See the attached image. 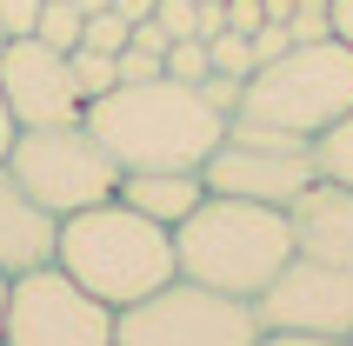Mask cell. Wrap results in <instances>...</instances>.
Instances as JSON below:
<instances>
[{
	"mask_svg": "<svg viewBox=\"0 0 353 346\" xmlns=\"http://www.w3.org/2000/svg\"><path fill=\"white\" fill-rule=\"evenodd\" d=\"M87 134L114 154L120 173H154V167H207V154L227 134V114L174 74L154 80H120L114 94L87 100Z\"/></svg>",
	"mask_w": 353,
	"mask_h": 346,
	"instance_id": "cell-1",
	"label": "cell"
},
{
	"mask_svg": "<svg viewBox=\"0 0 353 346\" xmlns=\"http://www.w3.org/2000/svg\"><path fill=\"white\" fill-rule=\"evenodd\" d=\"M294 220L287 207L267 200H234V193H207L187 220L174 227V267L200 287L260 300L287 260H294Z\"/></svg>",
	"mask_w": 353,
	"mask_h": 346,
	"instance_id": "cell-2",
	"label": "cell"
},
{
	"mask_svg": "<svg viewBox=\"0 0 353 346\" xmlns=\"http://www.w3.org/2000/svg\"><path fill=\"white\" fill-rule=\"evenodd\" d=\"M54 260L74 273L94 300H107L114 313L134 307V300H147L154 287H167V280L180 273L174 267V227H160V220L134 213L120 193L60 220Z\"/></svg>",
	"mask_w": 353,
	"mask_h": 346,
	"instance_id": "cell-3",
	"label": "cell"
},
{
	"mask_svg": "<svg viewBox=\"0 0 353 346\" xmlns=\"http://www.w3.org/2000/svg\"><path fill=\"white\" fill-rule=\"evenodd\" d=\"M340 114H353V47H340L334 34L294 40L280 60L254 67L234 107V120H254V127H274L294 140L327 134Z\"/></svg>",
	"mask_w": 353,
	"mask_h": 346,
	"instance_id": "cell-4",
	"label": "cell"
},
{
	"mask_svg": "<svg viewBox=\"0 0 353 346\" xmlns=\"http://www.w3.org/2000/svg\"><path fill=\"white\" fill-rule=\"evenodd\" d=\"M254 340H260L254 300L200 287L187 273H174L167 287L114 313V346H254Z\"/></svg>",
	"mask_w": 353,
	"mask_h": 346,
	"instance_id": "cell-5",
	"label": "cell"
},
{
	"mask_svg": "<svg viewBox=\"0 0 353 346\" xmlns=\"http://www.w3.org/2000/svg\"><path fill=\"white\" fill-rule=\"evenodd\" d=\"M7 173H14L54 220L94 207V200H114V187H120L114 154L87 134V120H67V127H20L14 154H7Z\"/></svg>",
	"mask_w": 353,
	"mask_h": 346,
	"instance_id": "cell-6",
	"label": "cell"
},
{
	"mask_svg": "<svg viewBox=\"0 0 353 346\" xmlns=\"http://www.w3.org/2000/svg\"><path fill=\"white\" fill-rule=\"evenodd\" d=\"M207 193H234V200H267V207H294L300 193L314 187V140L274 134L254 120H227L220 147L200 167Z\"/></svg>",
	"mask_w": 353,
	"mask_h": 346,
	"instance_id": "cell-7",
	"label": "cell"
},
{
	"mask_svg": "<svg viewBox=\"0 0 353 346\" xmlns=\"http://www.w3.org/2000/svg\"><path fill=\"white\" fill-rule=\"evenodd\" d=\"M0 340L7 346H114V307L94 300L60 260H47V267L14 273Z\"/></svg>",
	"mask_w": 353,
	"mask_h": 346,
	"instance_id": "cell-8",
	"label": "cell"
},
{
	"mask_svg": "<svg viewBox=\"0 0 353 346\" xmlns=\"http://www.w3.org/2000/svg\"><path fill=\"white\" fill-rule=\"evenodd\" d=\"M254 313H260V327L347 340L353 333V267H327V260L294 253V260L267 280V293L254 300Z\"/></svg>",
	"mask_w": 353,
	"mask_h": 346,
	"instance_id": "cell-9",
	"label": "cell"
},
{
	"mask_svg": "<svg viewBox=\"0 0 353 346\" xmlns=\"http://www.w3.org/2000/svg\"><path fill=\"white\" fill-rule=\"evenodd\" d=\"M0 94H7V107H14L20 127H67V120L87 114L67 54L47 47L40 34H20V40L0 47Z\"/></svg>",
	"mask_w": 353,
	"mask_h": 346,
	"instance_id": "cell-10",
	"label": "cell"
},
{
	"mask_svg": "<svg viewBox=\"0 0 353 346\" xmlns=\"http://www.w3.org/2000/svg\"><path fill=\"white\" fill-rule=\"evenodd\" d=\"M287 220H294V247L307 253V260L353 267V187H340V180H314V187L287 207Z\"/></svg>",
	"mask_w": 353,
	"mask_h": 346,
	"instance_id": "cell-11",
	"label": "cell"
},
{
	"mask_svg": "<svg viewBox=\"0 0 353 346\" xmlns=\"http://www.w3.org/2000/svg\"><path fill=\"white\" fill-rule=\"evenodd\" d=\"M54 247H60V220L40 207V200L20 187L7 167H0V273L47 267Z\"/></svg>",
	"mask_w": 353,
	"mask_h": 346,
	"instance_id": "cell-12",
	"label": "cell"
},
{
	"mask_svg": "<svg viewBox=\"0 0 353 346\" xmlns=\"http://www.w3.org/2000/svg\"><path fill=\"white\" fill-rule=\"evenodd\" d=\"M114 193L134 213L160 220V227H180V220L207 200V180H200V167H154V173H120Z\"/></svg>",
	"mask_w": 353,
	"mask_h": 346,
	"instance_id": "cell-13",
	"label": "cell"
},
{
	"mask_svg": "<svg viewBox=\"0 0 353 346\" xmlns=\"http://www.w3.org/2000/svg\"><path fill=\"white\" fill-rule=\"evenodd\" d=\"M314 173L353 187V114H340L327 134H314Z\"/></svg>",
	"mask_w": 353,
	"mask_h": 346,
	"instance_id": "cell-14",
	"label": "cell"
},
{
	"mask_svg": "<svg viewBox=\"0 0 353 346\" xmlns=\"http://www.w3.org/2000/svg\"><path fill=\"white\" fill-rule=\"evenodd\" d=\"M47 47H60V54H74L80 34H87V7L80 0H40V27H34Z\"/></svg>",
	"mask_w": 353,
	"mask_h": 346,
	"instance_id": "cell-15",
	"label": "cell"
},
{
	"mask_svg": "<svg viewBox=\"0 0 353 346\" xmlns=\"http://www.w3.org/2000/svg\"><path fill=\"white\" fill-rule=\"evenodd\" d=\"M67 67H74V87H80V100H100V94H114V87H120V67H114V54H100V47H87V40H80L74 54H67Z\"/></svg>",
	"mask_w": 353,
	"mask_h": 346,
	"instance_id": "cell-16",
	"label": "cell"
},
{
	"mask_svg": "<svg viewBox=\"0 0 353 346\" xmlns=\"http://www.w3.org/2000/svg\"><path fill=\"white\" fill-rule=\"evenodd\" d=\"M207 54H214V74H234V80L254 74V34H234V27H220V34L207 40Z\"/></svg>",
	"mask_w": 353,
	"mask_h": 346,
	"instance_id": "cell-17",
	"label": "cell"
},
{
	"mask_svg": "<svg viewBox=\"0 0 353 346\" xmlns=\"http://www.w3.org/2000/svg\"><path fill=\"white\" fill-rule=\"evenodd\" d=\"M87 47H100V54H120L127 40H134V20L120 14V7H100V14H87Z\"/></svg>",
	"mask_w": 353,
	"mask_h": 346,
	"instance_id": "cell-18",
	"label": "cell"
},
{
	"mask_svg": "<svg viewBox=\"0 0 353 346\" xmlns=\"http://www.w3.org/2000/svg\"><path fill=\"white\" fill-rule=\"evenodd\" d=\"M167 74L187 80V87H200V80L214 74V54H207V40H174V47H167Z\"/></svg>",
	"mask_w": 353,
	"mask_h": 346,
	"instance_id": "cell-19",
	"label": "cell"
},
{
	"mask_svg": "<svg viewBox=\"0 0 353 346\" xmlns=\"http://www.w3.org/2000/svg\"><path fill=\"white\" fill-rule=\"evenodd\" d=\"M154 20L167 40H207L200 34V0H154Z\"/></svg>",
	"mask_w": 353,
	"mask_h": 346,
	"instance_id": "cell-20",
	"label": "cell"
},
{
	"mask_svg": "<svg viewBox=\"0 0 353 346\" xmlns=\"http://www.w3.org/2000/svg\"><path fill=\"white\" fill-rule=\"evenodd\" d=\"M287 47H294V27H287V20H260V27H254V67L280 60Z\"/></svg>",
	"mask_w": 353,
	"mask_h": 346,
	"instance_id": "cell-21",
	"label": "cell"
},
{
	"mask_svg": "<svg viewBox=\"0 0 353 346\" xmlns=\"http://www.w3.org/2000/svg\"><path fill=\"white\" fill-rule=\"evenodd\" d=\"M40 27V0H0V34L20 40V34H34Z\"/></svg>",
	"mask_w": 353,
	"mask_h": 346,
	"instance_id": "cell-22",
	"label": "cell"
},
{
	"mask_svg": "<svg viewBox=\"0 0 353 346\" xmlns=\"http://www.w3.org/2000/svg\"><path fill=\"white\" fill-rule=\"evenodd\" d=\"M254 346H347V340H327V333H287V327H260Z\"/></svg>",
	"mask_w": 353,
	"mask_h": 346,
	"instance_id": "cell-23",
	"label": "cell"
},
{
	"mask_svg": "<svg viewBox=\"0 0 353 346\" xmlns=\"http://www.w3.org/2000/svg\"><path fill=\"white\" fill-rule=\"evenodd\" d=\"M260 20H267V7H260V0H227V27H234V34H254Z\"/></svg>",
	"mask_w": 353,
	"mask_h": 346,
	"instance_id": "cell-24",
	"label": "cell"
},
{
	"mask_svg": "<svg viewBox=\"0 0 353 346\" xmlns=\"http://www.w3.org/2000/svg\"><path fill=\"white\" fill-rule=\"evenodd\" d=\"M327 34L340 47H353V0H327Z\"/></svg>",
	"mask_w": 353,
	"mask_h": 346,
	"instance_id": "cell-25",
	"label": "cell"
},
{
	"mask_svg": "<svg viewBox=\"0 0 353 346\" xmlns=\"http://www.w3.org/2000/svg\"><path fill=\"white\" fill-rule=\"evenodd\" d=\"M14 134H20V120H14V107H7V94H0V167L14 154Z\"/></svg>",
	"mask_w": 353,
	"mask_h": 346,
	"instance_id": "cell-26",
	"label": "cell"
},
{
	"mask_svg": "<svg viewBox=\"0 0 353 346\" xmlns=\"http://www.w3.org/2000/svg\"><path fill=\"white\" fill-rule=\"evenodd\" d=\"M114 7H120L127 20H147V14H154V0H114Z\"/></svg>",
	"mask_w": 353,
	"mask_h": 346,
	"instance_id": "cell-27",
	"label": "cell"
},
{
	"mask_svg": "<svg viewBox=\"0 0 353 346\" xmlns=\"http://www.w3.org/2000/svg\"><path fill=\"white\" fill-rule=\"evenodd\" d=\"M7 293H14V273H0V333H7Z\"/></svg>",
	"mask_w": 353,
	"mask_h": 346,
	"instance_id": "cell-28",
	"label": "cell"
},
{
	"mask_svg": "<svg viewBox=\"0 0 353 346\" xmlns=\"http://www.w3.org/2000/svg\"><path fill=\"white\" fill-rule=\"evenodd\" d=\"M80 7H87V14H100V7H114V0H80Z\"/></svg>",
	"mask_w": 353,
	"mask_h": 346,
	"instance_id": "cell-29",
	"label": "cell"
},
{
	"mask_svg": "<svg viewBox=\"0 0 353 346\" xmlns=\"http://www.w3.org/2000/svg\"><path fill=\"white\" fill-rule=\"evenodd\" d=\"M0 47H7V34H0Z\"/></svg>",
	"mask_w": 353,
	"mask_h": 346,
	"instance_id": "cell-30",
	"label": "cell"
},
{
	"mask_svg": "<svg viewBox=\"0 0 353 346\" xmlns=\"http://www.w3.org/2000/svg\"><path fill=\"white\" fill-rule=\"evenodd\" d=\"M347 346H353V333H347Z\"/></svg>",
	"mask_w": 353,
	"mask_h": 346,
	"instance_id": "cell-31",
	"label": "cell"
},
{
	"mask_svg": "<svg viewBox=\"0 0 353 346\" xmlns=\"http://www.w3.org/2000/svg\"><path fill=\"white\" fill-rule=\"evenodd\" d=\"M0 346H7V340H0Z\"/></svg>",
	"mask_w": 353,
	"mask_h": 346,
	"instance_id": "cell-32",
	"label": "cell"
}]
</instances>
